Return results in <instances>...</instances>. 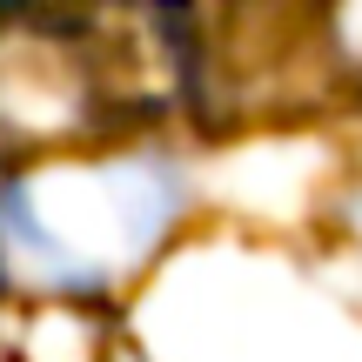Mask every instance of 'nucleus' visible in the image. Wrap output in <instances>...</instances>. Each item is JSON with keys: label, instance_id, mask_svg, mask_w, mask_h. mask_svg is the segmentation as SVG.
<instances>
[{"label": "nucleus", "instance_id": "obj_1", "mask_svg": "<svg viewBox=\"0 0 362 362\" xmlns=\"http://www.w3.org/2000/svg\"><path fill=\"white\" fill-rule=\"evenodd\" d=\"M115 81L94 54V27H47L21 21L0 34V134L13 141H54L81 134L94 121V101H107Z\"/></svg>", "mask_w": 362, "mask_h": 362}]
</instances>
